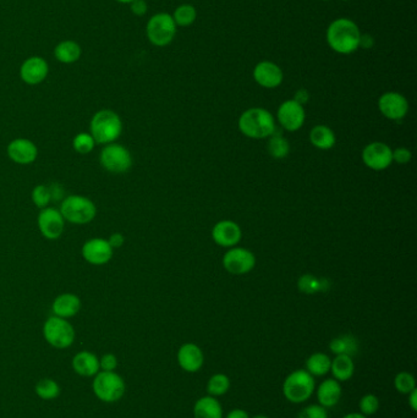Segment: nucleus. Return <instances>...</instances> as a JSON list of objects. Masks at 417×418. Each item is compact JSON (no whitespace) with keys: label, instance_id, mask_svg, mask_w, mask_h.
Returning <instances> with one entry per match:
<instances>
[{"label":"nucleus","instance_id":"c85d7f7f","mask_svg":"<svg viewBox=\"0 0 417 418\" xmlns=\"http://www.w3.org/2000/svg\"><path fill=\"white\" fill-rule=\"evenodd\" d=\"M329 348L336 356L337 355H347L352 357L359 350V344L356 339L352 335H342L333 339L329 344Z\"/></svg>","mask_w":417,"mask_h":418},{"label":"nucleus","instance_id":"8fccbe9b","mask_svg":"<svg viewBox=\"0 0 417 418\" xmlns=\"http://www.w3.org/2000/svg\"><path fill=\"white\" fill-rule=\"evenodd\" d=\"M116 3H120V4H130L134 0H116Z\"/></svg>","mask_w":417,"mask_h":418},{"label":"nucleus","instance_id":"7ed1b4c3","mask_svg":"<svg viewBox=\"0 0 417 418\" xmlns=\"http://www.w3.org/2000/svg\"><path fill=\"white\" fill-rule=\"evenodd\" d=\"M239 129L245 136L266 138L276 131V121L265 108H251L242 113L239 119Z\"/></svg>","mask_w":417,"mask_h":418},{"label":"nucleus","instance_id":"ddd939ff","mask_svg":"<svg viewBox=\"0 0 417 418\" xmlns=\"http://www.w3.org/2000/svg\"><path fill=\"white\" fill-rule=\"evenodd\" d=\"M362 161L372 170H384L393 163L392 148L382 142H372L363 148Z\"/></svg>","mask_w":417,"mask_h":418},{"label":"nucleus","instance_id":"a18cd8bd","mask_svg":"<svg viewBox=\"0 0 417 418\" xmlns=\"http://www.w3.org/2000/svg\"><path fill=\"white\" fill-rule=\"evenodd\" d=\"M310 99V95H308V92L305 90V88H301V90H299L295 93V97H294V101L297 102L299 104H301L304 106L305 103H307Z\"/></svg>","mask_w":417,"mask_h":418},{"label":"nucleus","instance_id":"864d4df0","mask_svg":"<svg viewBox=\"0 0 417 418\" xmlns=\"http://www.w3.org/2000/svg\"><path fill=\"white\" fill-rule=\"evenodd\" d=\"M322 1H329V0H322Z\"/></svg>","mask_w":417,"mask_h":418},{"label":"nucleus","instance_id":"c03bdc74","mask_svg":"<svg viewBox=\"0 0 417 418\" xmlns=\"http://www.w3.org/2000/svg\"><path fill=\"white\" fill-rule=\"evenodd\" d=\"M375 46V38L372 35L362 33L361 40H360V48L362 49H371Z\"/></svg>","mask_w":417,"mask_h":418},{"label":"nucleus","instance_id":"bb28decb","mask_svg":"<svg viewBox=\"0 0 417 418\" xmlns=\"http://www.w3.org/2000/svg\"><path fill=\"white\" fill-rule=\"evenodd\" d=\"M310 141L318 150L327 151L336 145V135L332 129L324 125H318L313 127L310 132Z\"/></svg>","mask_w":417,"mask_h":418},{"label":"nucleus","instance_id":"49530a36","mask_svg":"<svg viewBox=\"0 0 417 418\" xmlns=\"http://www.w3.org/2000/svg\"><path fill=\"white\" fill-rule=\"evenodd\" d=\"M226 418H250V416H249V413L245 410L235 408V410H233V411L228 413Z\"/></svg>","mask_w":417,"mask_h":418},{"label":"nucleus","instance_id":"9b49d317","mask_svg":"<svg viewBox=\"0 0 417 418\" xmlns=\"http://www.w3.org/2000/svg\"><path fill=\"white\" fill-rule=\"evenodd\" d=\"M81 255L86 262L92 266H104L111 262L114 250L111 248L107 239L93 237L84 243L81 248Z\"/></svg>","mask_w":417,"mask_h":418},{"label":"nucleus","instance_id":"393cba45","mask_svg":"<svg viewBox=\"0 0 417 418\" xmlns=\"http://www.w3.org/2000/svg\"><path fill=\"white\" fill-rule=\"evenodd\" d=\"M195 418H223L221 403L213 396L198 399L194 408Z\"/></svg>","mask_w":417,"mask_h":418},{"label":"nucleus","instance_id":"f3484780","mask_svg":"<svg viewBox=\"0 0 417 418\" xmlns=\"http://www.w3.org/2000/svg\"><path fill=\"white\" fill-rule=\"evenodd\" d=\"M378 108L391 120H402L409 111V102L398 92H386L378 99Z\"/></svg>","mask_w":417,"mask_h":418},{"label":"nucleus","instance_id":"dca6fc26","mask_svg":"<svg viewBox=\"0 0 417 418\" xmlns=\"http://www.w3.org/2000/svg\"><path fill=\"white\" fill-rule=\"evenodd\" d=\"M49 65L42 56H30L20 66L21 80L26 85L37 86L48 77Z\"/></svg>","mask_w":417,"mask_h":418},{"label":"nucleus","instance_id":"2eb2a0df","mask_svg":"<svg viewBox=\"0 0 417 418\" xmlns=\"http://www.w3.org/2000/svg\"><path fill=\"white\" fill-rule=\"evenodd\" d=\"M276 116L283 129L288 131H297L304 125L306 114L304 106L299 104L294 99H289L279 106Z\"/></svg>","mask_w":417,"mask_h":418},{"label":"nucleus","instance_id":"603ef678","mask_svg":"<svg viewBox=\"0 0 417 418\" xmlns=\"http://www.w3.org/2000/svg\"><path fill=\"white\" fill-rule=\"evenodd\" d=\"M342 1H350V0H342Z\"/></svg>","mask_w":417,"mask_h":418},{"label":"nucleus","instance_id":"0eeeda50","mask_svg":"<svg viewBox=\"0 0 417 418\" xmlns=\"http://www.w3.org/2000/svg\"><path fill=\"white\" fill-rule=\"evenodd\" d=\"M315 389V378L306 369H297L290 373L283 384V394L292 403H306Z\"/></svg>","mask_w":417,"mask_h":418},{"label":"nucleus","instance_id":"aec40b11","mask_svg":"<svg viewBox=\"0 0 417 418\" xmlns=\"http://www.w3.org/2000/svg\"><path fill=\"white\" fill-rule=\"evenodd\" d=\"M178 363L182 371L187 373H196L205 363V356L201 348L196 344H184L178 351Z\"/></svg>","mask_w":417,"mask_h":418},{"label":"nucleus","instance_id":"4c0bfd02","mask_svg":"<svg viewBox=\"0 0 417 418\" xmlns=\"http://www.w3.org/2000/svg\"><path fill=\"white\" fill-rule=\"evenodd\" d=\"M322 284L318 279L313 275H304L299 280V289L306 294H313V292L321 290Z\"/></svg>","mask_w":417,"mask_h":418},{"label":"nucleus","instance_id":"4468645a","mask_svg":"<svg viewBox=\"0 0 417 418\" xmlns=\"http://www.w3.org/2000/svg\"><path fill=\"white\" fill-rule=\"evenodd\" d=\"M6 153L11 161L19 166H30L38 156V148L29 138H15L6 147Z\"/></svg>","mask_w":417,"mask_h":418},{"label":"nucleus","instance_id":"9d476101","mask_svg":"<svg viewBox=\"0 0 417 418\" xmlns=\"http://www.w3.org/2000/svg\"><path fill=\"white\" fill-rule=\"evenodd\" d=\"M65 219L56 207H47L40 209L37 216V227L47 240L61 239L65 229Z\"/></svg>","mask_w":417,"mask_h":418},{"label":"nucleus","instance_id":"cd10ccee","mask_svg":"<svg viewBox=\"0 0 417 418\" xmlns=\"http://www.w3.org/2000/svg\"><path fill=\"white\" fill-rule=\"evenodd\" d=\"M332 360L328 355L316 353L306 360V371L313 377H323L331 372Z\"/></svg>","mask_w":417,"mask_h":418},{"label":"nucleus","instance_id":"20e7f679","mask_svg":"<svg viewBox=\"0 0 417 418\" xmlns=\"http://www.w3.org/2000/svg\"><path fill=\"white\" fill-rule=\"evenodd\" d=\"M61 216L65 222L74 225H85L93 222L97 216V207L91 198L81 195H70L61 202Z\"/></svg>","mask_w":417,"mask_h":418},{"label":"nucleus","instance_id":"a19ab883","mask_svg":"<svg viewBox=\"0 0 417 418\" xmlns=\"http://www.w3.org/2000/svg\"><path fill=\"white\" fill-rule=\"evenodd\" d=\"M411 152L409 151L407 148L400 147L397 148L395 151H393V161H397L399 164H407L409 161H411Z\"/></svg>","mask_w":417,"mask_h":418},{"label":"nucleus","instance_id":"7c9ffc66","mask_svg":"<svg viewBox=\"0 0 417 418\" xmlns=\"http://www.w3.org/2000/svg\"><path fill=\"white\" fill-rule=\"evenodd\" d=\"M171 16L178 27H189L196 21V8L191 4H181L176 8Z\"/></svg>","mask_w":417,"mask_h":418},{"label":"nucleus","instance_id":"de8ad7c7","mask_svg":"<svg viewBox=\"0 0 417 418\" xmlns=\"http://www.w3.org/2000/svg\"><path fill=\"white\" fill-rule=\"evenodd\" d=\"M409 395V406L411 408L414 412L417 411V389H414L411 393L407 394Z\"/></svg>","mask_w":417,"mask_h":418},{"label":"nucleus","instance_id":"473e14b6","mask_svg":"<svg viewBox=\"0 0 417 418\" xmlns=\"http://www.w3.org/2000/svg\"><path fill=\"white\" fill-rule=\"evenodd\" d=\"M229 389H230V379L221 373L212 376L207 383V393L213 398L224 395L229 392Z\"/></svg>","mask_w":417,"mask_h":418},{"label":"nucleus","instance_id":"2f4dec72","mask_svg":"<svg viewBox=\"0 0 417 418\" xmlns=\"http://www.w3.org/2000/svg\"><path fill=\"white\" fill-rule=\"evenodd\" d=\"M267 150H268V153H269L273 158H276V159H283V158H285V156L289 154L290 146H289V142L287 141V138H284V137H283L281 134H278L276 130L274 134L272 135L271 140L268 141Z\"/></svg>","mask_w":417,"mask_h":418},{"label":"nucleus","instance_id":"f704fd0d","mask_svg":"<svg viewBox=\"0 0 417 418\" xmlns=\"http://www.w3.org/2000/svg\"><path fill=\"white\" fill-rule=\"evenodd\" d=\"M31 200L33 202V204L40 209L49 207L52 201L51 187L43 185V184L33 187V190L31 192Z\"/></svg>","mask_w":417,"mask_h":418},{"label":"nucleus","instance_id":"09e8293b","mask_svg":"<svg viewBox=\"0 0 417 418\" xmlns=\"http://www.w3.org/2000/svg\"><path fill=\"white\" fill-rule=\"evenodd\" d=\"M343 418H367L366 416H363V415H362V413H359V412H352V413H347V415H345V416H344V417Z\"/></svg>","mask_w":417,"mask_h":418},{"label":"nucleus","instance_id":"c9c22d12","mask_svg":"<svg viewBox=\"0 0 417 418\" xmlns=\"http://www.w3.org/2000/svg\"><path fill=\"white\" fill-rule=\"evenodd\" d=\"M394 387L399 393L407 395V394L411 393L414 389H416V380L414 378L411 373H398L394 378Z\"/></svg>","mask_w":417,"mask_h":418},{"label":"nucleus","instance_id":"72a5a7b5","mask_svg":"<svg viewBox=\"0 0 417 418\" xmlns=\"http://www.w3.org/2000/svg\"><path fill=\"white\" fill-rule=\"evenodd\" d=\"M96 141L90 132H80L72 140V148L80 154H88L95 150Z\"/></svg>","mask_w":417,"mask_h":418},{"label":"nucleus","instance_id":"b1692460","mask_svg":"<svg viewBox=\"0 0 417 418\" xmlns=\"http://www.w3.org/2000/svg\"><path fill=\"white\" fill-rule=\"evenodd\" d=\"M82 56V48L80 45L72 40H61L54 48V56L61 64H74L80 61Z\"/></svg>","mask_w":417,"mask_h":418},{"label":"nucleus","instance_id":"f03ea898","mask_svg":"<svg viewBox=\"0 0 417 418\" xmlns=\"http://www.w3.org/2000/svg\"><path fill=\"white\" fill-rule=\"evenodd\" d=\"M123 121L118 113L111 109H101L95 113L90 121V134L97 145H109L121 136Z\"/></svg>","mask_w":417,"mask_h":418},{"label":"nucleus","instance_id":"f257e3e1","mask_svg":"<svg viewBox=\"0 0 417 418\" xmlns=\"http://www.w3.org/2000/svg\"><path fill=\"white\" fill-rule=\"evenodd\" d=\"M361 35L355 21L349 17H339L328 26L326 40L333 51L342 56H350L360 49Z\"/></svg>","mask_w":417,"mask_h":418},{"label":"nucleus","instance_id":"6ab92c4d","mask_svg":"<svg viewBox=\"0 0 417 418\" xmlns=\"http://www.w3.org/2000/svg\"><path fill=\"white\" fill-rule=\"evenodd\" d=\"M212 236L217 245L221 247H233L242 240V232L237 223L221 220L217 223L213 227Z\"/></svg>","mask_w":417,"mask_h":418},{"label":"nucleus","instance_id":"412c9836","mask_svg":"<svg viewBox=\"0 0 417 418\" xmlns=\"http://www.w3.org/2000/svg\"><path fill=\"white\" fill-rule=\"evenodd\" d=\"M81 307H82L81 298L76 294L65 292L54 298V301L52 303V312L53 316L56 317L70 319L80 312Z\"/></svg>","mask_w":417,"mask_h":418},{"label":"nucleus","instance_id":"e433bc0d","mask_svg":"<svg viewBox=\"0 0 417 418\" xmlns=\"http://www.w3.org/2000/svg\"><path fill=\"white\" fill-rule=\"evenodd\" d=\"M360 411H361L363 416H372L375 413L377 412L378 408H379V400H378L376 395L373 394H367L365 396H362L360 400Z\"/></svg>","mask_w":417,"mask_h":418},{"label":"nucleus","instance_id":"6e6552de","mask_svg":"<svg viewBox=\"0 0 417 418\" xmlns=\"http://www.w3.org/2000/svg\"><path fill=\"white\" fill-rule=\"evenodd\" d=\"M176 32L178 26L171 14L168 13H158L147 21V40H150V43L153 46L159 48L169 46L175 38Z\"/></svg>","mask_w":417,"mask_h":418},{"label":"nucleus","instance_id":"1a4fd4ad","mask_svg":"<svg viewBox=\"0 0 417 418\" xmlns=\"http://www.w3.org/2000/svg\"><path fill=\"white\" fill-rule=\"evenodd\" d=\"M102 168L111 174H124L132 166L130 151L120 143H109L102 148L100 154Z\"/></svg>","mask_w":417,"mask_h":418},{"label":"nucleus","instance_id":"58836bf2","mask_svg":"<svg viewBox=\"0 0 417 418\" xmlns=\"http://www.w3.org/2000/svg\"><path fill=\"white\" fill-rule=\"evenodd\" d=\"M297 418H328L327 408L321 405H310L299 413Z\"/></svg>","mask_w":417,"mask_h":418},{"label":"nucleus","instance_id":"ea45409f","mask_svg":"<svg viewBox=\"0 0 417 418\" xmlns=\"http://www.w3.org/2000/svg\"><path fill=\"white\" fill-rule=\"evenodd\" d=\"M119 366V361L114 353H104L100 358V369L103 372H116Z\"/></svg>","mask_w":417,"mask_h":418},{"label":"nucleus","instance_id":"a211bd4d","mask_svg":"<svg viewBox=\"0 0 417 418\" xmlns=\"http://www.w3.org/2000/svg\"><path fill=\"white\" fill-rule=\"evenodd\" d=\"M253 79L263 88H276L284 80L282 67L273 61H260L253 69Z\"/></svg>","mask_w":417,"mask_h":418},{"label":"nucleus","instance_id":"f8f14e48","mask_svg":"<svg viewBox=\"0 0 417 418\" xmlns=\"http://www.w3.org/2000/svg\"><path fill=\"white\" fill-rule=\"evenodd\" d=\"M223 264L226 271L231 274L242 275L251 272L256 264V258L251 251L242 247H237L231 248L224 255Z\"/></svg>","mask_w":417,"mask_h":418},{"label":"nucleus","instance_id":"37998d69","mask_svg":"<svg viewBox=\"0 0 417 418\" xmlns=\"http://www.w3.org/2000/svg\"><path fill=\"white\" fill-rule=\"evenodd\" d=\"M108 242H109V245H111L113 250L120 248L125 243V236L121 232H113L108 239Z\"/></svg>","mask_w":417,"mask_h":418},{"label":"nucleus","instance_id":"4be33fe9","mask_svg":"<svg viewBox=\"0 0 417 418\" xmlns=\"http://www.w3.org/2000/svg\"><path fill=\"white\" fill-rule=\"evenodd\" d=\"M71 367L77 376L90 378L95 377L100 372V357L96 353H91L87 350L76 353L71 361Z\"/></svg>","mask_w":417,"mask_h":418},{"label":"nucleus","instance_id":"c756f323","mask_svg":"<svg viewBox=\"0 0 417 418\" xmlns=\"http://www.w3.org/2000/svg\"><path fill=\"white\" fill-rule=\"evenodd\" d=\"M36 395L45 401L56 400L61 395V385L52 378H43L37 382L35 387Z\"/></svg>","mask_w":417,"mask_h":418},{"label":"nucleus","instance_id":"5701e85b","mask_svg":"<svg viewBox=\"0 0 417 418\" xmlns=\"http://www.w3.org/2000/svg\"><path fill=\"white\" fill-rule=\"evenodd\" d=\"M318 403L324 408H334L342 399V385L334 378L323 380L317 389Z\"/></svg>","mask_w":417,"mask_h":418},{"label":"nucleus","instance_id":"423d86ee","mask_svg":"<svg viewBox=\"0 0 417 418\" xmlns=\"http://www.w3.org/2000/svg\"><path fill=\"white\" fill-rule=\"evenodd\" d=\"M42 332L45 341L48 345H51L52 348L65 350L75 343V328L69 322V319L56 316L47 318Z\"/></svg>","mask_w":417,"mask_h":418},{"label":"nucleus","instance_id":"79ce46f5","mask_svg":"<svg viewBox=\"0 0 417 418\" xmlns=\"http://www.w3.org/2000/svg\"><path fill=\"white\" fill-rule=\"evenodd\" d=\"M129 6H130L131 13L136 16H145L148 11L146 0H134Z\"/></svg>","mask_w":417,"mask_h":418},{"label":"nucleus","instance_id":"a878e982","mask_svg":"<svg viewBox=\"0 0 417 418\" xmlns=\"http://www.w3.org/2000/svg\"><path fill=\"white\" fill-rule=\"evenodd\" d=\"M331 372L338 382H347L349 379H352L355 372V364L352 357L347 355H337L336 358L332 360Z\"/></svg>","mask_w":417,"mask_h":418},{"label":"nucleus","instance_id":"39448f33","mask_svg":"<svg viewBox=\"0 0 417 418\" xmlns=\"http://www.w3.org/2000/svg\"><path fill=\"white\" fill-rule=\"evenodd\" d=\"M92 390L102 403H118L125 395L126 383L119 373L100 371L92 380Z\"/></svg>","mask_w":417,"mask_h":418},{"label":"nucleus","instance_id":"3c124183","mask_svg":"<svg viewBox=\"0 0 417 418\" xmlns=\"http://www.w3.org/2000/svg\"><path fill=\"white\" fill-rule=\"evenodd\" d=\"M253 418H269V417H267V416H263V415H257V416H255V417Z\"/></svg>","mask_w":417,"mask_h":418}]
</instances>
